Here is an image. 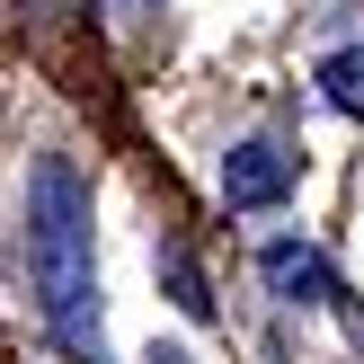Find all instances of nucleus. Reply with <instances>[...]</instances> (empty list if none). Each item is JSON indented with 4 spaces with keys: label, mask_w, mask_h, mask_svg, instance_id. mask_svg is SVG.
I'll use <instances>...</instances> for the list:
<instances>
[{
    "label": "nucleus",
    "mask_w": 364,
    "mask_h": 364,
    "mask_svg": "<svg viewBox=\"0 0 364 364\" xmlns=\"http://www.w3.org/2000/svg\"><path fill=\"white\" fill-rule=\"evenodd\" d=\"M27 267H36V294H45V320L71 355L98 364V284H89V205H80V178L63 160L36 169L27 196Z\"/></svg>",
    "instance_id": "nucleus-1"
},
{
    "label": "nucleus",
    "mask_w": 364,
    "mask_h": 364,
    "mask_svg": "<svg viewBox=\"0 0 364 364\" xmlns=\"http://www.w3.org/2000/svg\"><path fill=\"white\" fill-rule=\"evenodd\" d=\"M294 187V151H284V142H240V151L223 160V196L231 205H276V196Z\"/></svg>",
    "instance_id": "nucleus-2"
},
{
    "label": "nucleus",
    "mask_w": 364,
    "mask_h": 364,
    "mask_svg": "<svg viewBox=\"0 0 364 364\" xmlns=\"http://www.w3.org/2000/svg\"><path fill=\"white\" fill-rule=\"evenodd\" d=\"M258 267H267V284H276L284 302H329V294H338V284H329V267H320L311 249H294V240H276Z\"/></svg>",
    "instance_id": "nucleus-3"
},
{
    "label": "nucleus",
    "mask_w": 364,
    "mask_h": 364,
    "mask_svg": "<svg viewBox=\"0 0 364 364\" xmlns=\"http://www.w3.org/2000/svg\"><path fill=\"white\" fill-rule=\"evenodd\" d=\"M320 89H329V107L364 116V45L355 53H329V63H320Z\"/></svg>",
    "instance_id": "nucleus-4"
}]
</instances>
